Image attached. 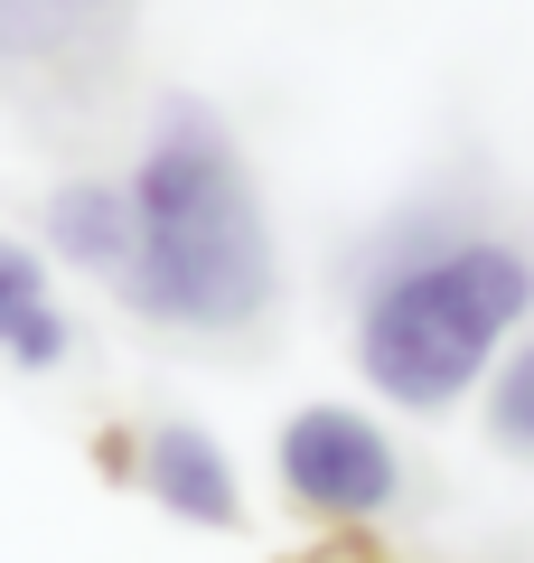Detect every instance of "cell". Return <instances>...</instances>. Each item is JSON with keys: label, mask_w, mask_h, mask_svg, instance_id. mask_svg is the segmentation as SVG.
<instances>
[{"label": "cell", "mask_w": 534, "mask_h": 563, "mask_svg": "<svg viewBox=\"0 0 534 563\" xmlns=\"http://www.w3.org/2000/svg\"><path fill=\"white\" fill-rule=\"evenodd\" d=\"M132 310L159 329H244L272 301V244L244 161L207 103H169L132 179Z\"/></svg>", "instance_id": "cell-1"}, {"label": "cell", "mask_w": 534, "mask_h": 563, "mask_svg": "<svg viewBox=\"0 0 534 563\" xmlns=\"http://www.w3.org/2000/svg\"><path fill=\"white\" fill-rule=\"evenodd\" d=\"M534 310V263L507 235H459L441 254L403 263L376 282V301L356 320V366L413 413H441L459 385H478L488 347Z\"/></svg>", "instance_id": "cell-2"}, {"label": "cell", "mask_w": 534, "mask_h": 563, "mask_svg": "<svg viewBox=\"0 0 534 563\" xmlns=\"http://www.w3.org/2000/svg\"><path fill=\"white\" fill-rule=\"evenodd\" d=\"M394 442H385L366 413H347V404H310V413H291V432H281V488H291L310 517L329 526H366L385 498H394Z\"/></svg>", "instance_id": "cell-3"}, {"label": "cell", "mask_w": 534, "mask_h": 563, "mask_svg": "<svg viewBox=\"0 0 534 563\" xmlns=\"http://www.w3.org/2000/svg\"><path fill=\"white\" fill-rule=\"evenodd\" d=\"M132 479L151 488V498L169 507V517H188V526H235V517H244L235 470H225L216 432H198V422H159L151 442H141Z\"/></svg>", "instance_id": "cell-4"}, {"label": "cell", "mask_w": 534, "mask_h": 563, "mask_svg": "<svg viewBox=\"0 0 534 563\" xmlns=\"http://www.w3.org/2000/svg\"><path fill=\"white\" fill-rule=\"evenodd\" d=\"M47 244H57L66 263H85V273H122V263H132V188L66 179L57 198H47Z\"/></svg>", "instance_id": "cell-5"}, {"label": "cell", "mask_w": 534, "mask_h": 563, "mask_svg": "<svg viewBox=\"0 0 534 563\" xmlns=\"http://www.w3.org/2000/svg\"><path fill=\"white\" fill-rule=\"evenodd\" d=\"M0 357L29 366V376L66 357V310H57V291H47L29 244H0Z\"/></svg>", "instance_id": "cell-6"}, {"label": "cell", "mask_w": 534, "mask_h": 563, "mask_svg": "<svg viewBox=\"0 0 534 563\" xmlns=\"http://www.w3.org/2000/svg\"><path fill=\"white\" fill-rule=\"evenodd\" d=\"M488 432L534 461V347H515V357L497 366V385H488Z\"/></svg>", "instance_id": "cell-7"}, {"label": "cell", "mask_w": 534, "mask_h": 563, "mask_svg": "<svg viewBox=\"0 0 534 563\" xmlns=\"http://www.w3.org/2000/svg\"><path fill=\"white\" fill-rule=\"evenodd\" d=\"M291 563H385V554H376V536H347V526H337V536H319V544H300Z\"/></svg>", "instance_id": "cell-8"}, {"label": "cell", "mask_w": 534, "mask_h": 563, "mask_svg": "<svg viewBox=\"0 0 534 563\" xmlns=\"http://www.w3.org/2000/svg\"><path fill=\"white\" fill-rule=\"evenodd\" d=\"M94 461H103V479H132L141 442H132V432H103V442H94Z\"/></svg>", "instance_id": "cell-9"}]
</instances>
